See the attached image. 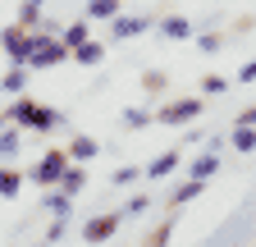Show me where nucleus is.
I'll list each match as a JSON object with an SVG mask.
<instances>
[{
    "instance_id": "obj_1",
    "label": "nucleus",
    "mask_w": 256,
    "mask_h": 247,
    "mask_svg": "<svg viewBox=\"0 0 256 247\" xmlns=\"http://www.w3.org/2000/svg\"><path fill=\"white\" fill-rule=\"evenodd\" d=\"M5 119L18 124V128H28V133H50L55 124H60V110H55V106H42V101H32V96H14V106H10Z\"/></svg>"
},
{
    "instance_id": "obj_2",
    "label": "nucleus",
    "mask_w": 256,
    "mask_h": 247,
    "mask_svg": "<svg viewBox=\"0 0 256 247\" xmlns=\"http://www.w3.org/2000/svg\"><path fill=\"white\" fill-rule=\"evenodd\" d=\"M69 60V46H64L55 32H32V42H28V69L37 74V69H55V64H64Z\"/></svg>"
},
{
    "instance_id": "obj_3",
    "label": "nucleus",
    "mask_w": 256,
    "mask_h": 247,
    "mask_svg": "<svg viewBox=\"0 0 256 247\" xmlns=\"http://www.w3.org/2000/svg\"><path fill=\"white\" fill-rule=\"evenodd\" d=\"M64 170H69V151H64V146H50V151H42V160L28 170V178L37 183V188H55Z\"/></svg>"
},
{
    "instance_id": "obj_4",
    "label": "nucleus",
    "mask_w": 256,
    "mask_h": 247,
    "mask_svg": "<svg viewBox=\"0 0 256 247\" xmlns=\"http://www.w3.org/2000/svg\"><path fill=\"white\" fill-rule=\"evenodd\" d=\"M202 114V96H178V101H165L156 110V124H170V128H183Z\"/></svg>"
},
{
    "instance_id": "obj_5",
    "label": "nucleus",
    "mask_w": 256,
    "mask_h": 247,
    "mask_svg": "<svg viewBox=\"0 0 256 247\" xmlns=\"http://www.w3.org/2000/svg\"><path fill=\"white\" fill-rule=\"evenodd\" d=\"M156 28V14H114L110 18V42H128V37H142V32H151Z\"/></svg>"
},
{
    "instance_id": "obj_6",
    "label": "nucleus",
    "mask_w": 256,
    "mask_h": 247,
    "mask_svg": "<svg viewBox=\"0 0 256 247\" xmlns=\"http://www.w3.org/2000/svg\"><path fill=\"white\" fill-rule=\"evenodd\" d=\"M28 42H32V32H28L23 23L0 28V50L10 55V64H28Z\"/></svg>"
},
{
    "instance_id": "obj_7",
    "label": "nucleus",
    "mask_w": 256,
    "mask_h": 247,
    "mask_svg": "<svg viewBox=\"0 0 256 247\" xmlns=\"http://www.w3.org/2000/svg\"><path fill=\"white\" fill-rule=\"evenodd\" d=\"M119 234V210H101V215H92V220L82 224V238L92 242V247H101V242H110Z\"/></svg>"
},
{
    "instance_id": "obj_8",
    "label": "nucleus",
    "mask_w": 256,
    "mask_h": 247,
    "mask_svg": "<svg viewBox=\"0 0 256 247\" xmlns=\"http://www.w3.org/2000/svg\"><path fill=\"white\" fill-rule=\"evenodd\" d=\"M106 42H96V37H87L82 46H74L69 50V60H74V64H82V69H96V64H101V60H106Z\"/></svg>"
},
{
    "instance_id": "obj_9",
    "label": "nucleus",
    "mask_w": 256,
    "mask_h": 247,
    "mask_svg": "<svg viewBox=\"0 0 256 247\" xmlns=\"http://www.w3.org/2000/svg\"><path fill=\"white\" fill-rule=\"evenodd\" d=\"M183 170H188V178H202V183H210V178L220 174V151H202V156H192Z\"/></svg>"
},
{
    "instance_id": "obj_10",
    "label": "nucleus",
    "mask_w": 256,
    "mask_h": 247,
    "mask_svg": "<svg viewBox=\"0 0 256 247\" xmlns=\"http://www.w3.org/2000/svg\"><path fill=\"white\" fill-rule=\"evenodd\" d=\"M160 28V37H170V42H188L192 37V18L188 14H165V18H156Z\"/></svg>"
},
{
    "instance_id": "obj_11",
    "label": "nucleus",
    "mask_w": 256,
    "mask_h": 247,
    "mask_svg": "<svg viewBox=\"0 0 256 247\" xmlns=\"http://www.w3.org/2000/svg\"><path fill=\"white\" fill-rule=\"evenodd\" d=\"M229 146H234V151H242V156H256V124H247V119H234Z\"/></svg>"
},
{
    "instance_id": "obj_12",
    "label": "nucleus",
    "mask_w": 256,
    "mask_h": 247,
    "mask_svg": "<svg viewBox=\"0 0 256 247\" xmlns=\"http://www.w3.org/2000/svg\"><path fill=\"white\" fill-rule=\"evenodd\" d=\"M64 151H69V160H78V165H82V160H96V156H101V142L87 138V133H74Z\"/></svg>"
},
{
    "instance_id": "obj_13",
    "label": "nucleus",
    "mask_w": 256,
    "mask_h": 247,
    "mask_svg": "<svg viewBox=\"0 0 256 247\" xmlns=\"http://www.w3.org/2000/svg\"><path fill=\"white\" fill-rule=\"evenodd\" d=\"M178 165H183V151H178V146H170V151H160V156L146 165V178H170Z\"/></svg>"
},
{
    "instance_id": "obj_14",
    "label": "nucleus",
    "mask_w": 256,
    "mask_h": 247,
    "mask_svg": "<svg viewBox=\"0 0 256 247\" xmlns=\"http://www.w3.org/2000/svg\"><path fill=\"white\" fill-rule=\"evenodd\" d=\"M55 188H60V192H69V197H78V192L87 188V170H82L78 160H69V170L60 174V183H55Z\"/></svg>"
},
{
    "instance_id": "obj_15",
    "label": "nucleus",
    "mask_w": 256,
    "mask_h": 247,
    "mask_svg": "<svg viewBox=\"0 0 256 247\" xmlns=\"http://www.w3.org/2000/svg\"><path fill=\"white\" fill-rule=\"evenodd\" d=\"M18 146H23V128L5 119V128H0V160H14Z\"/></svg>"
},
{
    "instance_id": "obj_16",
    "label": "nucleus",
    "mask_w": 256,
    "mask_h": 247,
    "mask_svg": "<svg viewBox=\"0 0 256 247\" xmlns=\"http://www.w3.org/2000/svg\"><path fill=\"white\" fill-rule=\"evenodd\" d=\"M202 192H206V183H202V178H183V183H178V188L170 192V210H178V206H188L192 197H202Z\"/></svg>"
},
{
    "instance_id": "obj_17",
    "label": "nucleus",
    "mask_w": 256,
    "mask_h": 247,
    "mask_svg": "<svg viewBox=\"0 0 256 247\" xmlns=\"http://www.w3.org/2000/svg\"><path fill=\"white\" fill-rule=\"evenodd\" d=\"M28 78H32V69H28V64H14L5 78H0V92H10V96H23V92H28Z\"/></svg>"
},
{
    "instance_id": "obj_18",
    "label": "nucleus",
    "mask_w": 256,
    "mask_h": 247,
    "mask_svg": "<svg viewBox=\"0 0 256 247\" xmlns=\"http://www.w3.org/2000/svg\"><path fill=\"white\" fill-rule=\"evenodd\" d=\"M119 10H124V0H87V10H82V14H87L92 23H110Z\"/></svg>"
},
{
    "instance_id": "obj_19",
    "label": "nucleus",
    "mask_w": 256,
    "mask_h": 247,
    "mask_svg": "<svg viewBox=\"0 0 256 247\" xmlns=\"http://www.w3.org/2000/svg\"><path fill=\"white\" fill-rule=\"evenodd\" d=\"M119 119H124V128L138 133V128H151V124H156V110H146V106H128Z\"/></svg>"
},
{
    "instance_id": "obj_20",
    "label": "nucleus",
    "mask_w": 256,
    "mask_h": 247,
    "mask_svg": "<svg viewBox=\"0 0 256 247\" xmlns=\"http://www.w3.org/2000/svg\"><path fill=\"white\" fill-rule=\"evenodd\" d=\"M87 37H92V18H74V23H69V28L60 32V42L69 46V50H74V46H82Z\"/></svg>"
},
{
    "instance_id": "obj_21",
    "label": "nucleus",
    "mask_w": 256,
    "mask_h": 247,
    "mask_svg": "<svg viewBox=\"0 0 256 247\" xmlns=\"http://www.w3.org/2000/svg\"><path fill=\"white\" fill-rule=\"evenodd\" d=\"M170 242H174V210H170V220H165V224H156V229L142 238V247H170Z\"/></svg>"
},
{
    "instance_id": "obj_22",
    "label": "nucleus",
    "mask_w": 256,
    "mask_h": 247,
    "mask_svg": "<svg viewBox=\"0 0 256 247\" xmlns=\"http://www.w3.org/2000/svg\"><path fill=\"white\" fill-rule=\"evenodd\" d=\"M42 206H46L50 215H69V210H74V197H69V192H60V188H46Z\"/></svg>"
},
{
    "instance_id": "obj_23",
    "label": "nucleus",
    "mask_w": 256,
    "mask_h": 247,
    "mask_svg": "<svg viewBox=\"0 0 256 247\" xmlns=\"http://www.w3.org/2000/svg\"><path fill=\"white\" fill-rule=\"evenodd\" d=\"M18 188H23V174L14 170V165H0V197H18Z\"/></svg>"
},
{
    "instance_id": "obj_24",
    "label": "nucleus",
    "mask_w": 256,
    "mask_h": 247,
    "mask_svg": "<svg viewBox=\"0 0 256 247\" xmlns=\"http://www.w3.org/2000/svg\"><path fill=\"white\" fill-rule=\"evenodd\" d=\"M142 92H146V96H165V92H170V78L160 74V69H146L142 74Z\"/></svg>"
},
{
    "instance_id": "obj_25",
    "label": "nucleus",
    "mask_w": 256,
    "mask_h": 247,
    "mask_svg": "<svg viewBox=\"0 0 256 247\" xmlns=\"http://www.w3.org/2000/svg\"><path fill=\"white\" fill-rule=\"evenodd\" d=\"M14 23H23L28 32H37V28H42V5H37V0H23V10H18Z\"/></svg>"
},
{
    "instance_id": "obj_26",
    "label": "nucleus",
    "mask_w": 256,
    "mask_h": 247,
    "mask_svg": "<svg viewBox=\"0 0 256 247\" xmlns=\"http://www.w3.org/2000/svg\"><path fill=\"white\" fill-rule=\"evenodd\" d=\"M224 92H229V78L224 74H206L202 78V96H224Z\"/></svg>"
},
{
    "instance_id": "obj_27",
    "label": "nucleus",
    "mask_w": 256,
    "mask_h": 247,
    "mask_svg": "<svg viewBox=\"0 0 256 247\" xmlns=\"http://www.w3.org/2000/svg\"><path fill=\"white\" fill-rule=\"evenodd\" d=\"M220 46H224V37H220V32H202V37H197V50H202V55H215Z\"/></svg>"
},
{
    "instance_id": "obj_28",
    "label": "nucleus",
    "mask_w": 256,
    "mask_h": 247,
    "mask_svg": "<svg viewBox=\"0 0 256 247\" xmlns=\"http://www.w3.org/2000/svg\"><path fill=\"white\" fill-rule=\"evenodd\" d=\"M64 224H69V215H50V229H46V242H60V238H64Z\"/></svg>"
},
{
    "instance_id": "obj_29",
    "label": "nucleus",
    "mask_w": 256,
    "mask_h": 247,
    "mask_svg": "<svg viewBox=\"0 0 256 247\" xmlns=\"http://www.w3.org/2000/svg\"><path fill=\"white\" fill-rule=\"evenodd\" d=\"M138 174H142L138 165H124V170H114V183H119V188H124V183H133Z\"/></svg>"
},
{
    "instance_id": "obj_30",
    "label": "nucleus",
    "mask_w": 256,
    "mask_h": 247,
    "mask_svg": "<svg viewBox=\"0 0 256 247\" xmlns=\"http://www.w3.org/2000/svg\"><path fill=\"white\" fill-rule=\"evenodd\" d=\"M146 206H151V197H146V192H142V197H128V215H142Z\"/></svg>"
},
{
    "instance_id": "obj_31",
    "label": "nucleus",
    "mask_w": 256,
    "mask_h": 247,
    "mask_svg": "<svg viewBox=\"0 0 256 247\" xmlns=\"http://www.w3.org/2000/svg\"><path fill=\"white\" fill-rule=\"evenodd\" d=\"M224 146H229V138H224V133H206V151H224Z\"/></svg>"
},
{
    "instance_id": "obj_32",
    "label": "nucleus",
    "mask_w": 256,
    "mask_h": 247,
    "mask_svg": "<svg viewBox=\"0 0 256 247\" xmlns=\"http://www.w3.org/2000/svg\"><path fill=\"white\" fill-rule=\"evenodd\" d=\"M238 82H256V55H252V60H247V64L238 69Z\"/></svg>"
},
{
    "instance_id": "obj_33",
    "label": "nucleus",
    "mask_w": 256,
    "mask_h": 247,
    "mask_svg": "<svg viewBox=\"0 0 256 247\" xmlns=\"http://www.w3.org/2000/svg\"><path fill=\"white\" fill-rule=\"evenodd\" d=\"M37 5H46V0H37Z\"/></svg>"
}]
</instances>
